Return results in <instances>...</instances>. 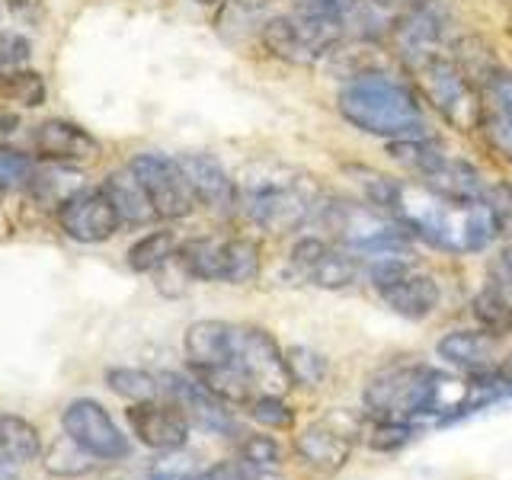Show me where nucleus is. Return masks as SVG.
<instances>
[{"label":"nucleus","instance_id":"nucleus-33","mask_svg":"<svg viewBox=\"0 0 512 480\" xmlns=\"http://www.w3.org/2000/svg\"><path fill=\"white\" fill-rule=\"evenodd\" d=\"M349 173L356 176V183L362 189V202L381 208V212H388L394 218V208H397V199H400V180H391V176H384L378 170H362V167H349Z\"/></svg>","mask_w":512,"mask_h":480},{"label":"nucleus","instance_id":"nucleus-36","mask_svg":"<svg viewBox=\"0 0 512 480\" xmlns=\"http://www.w3.org/2000/svg\"><path fill=\"white\" fill-rule=\"evenodd\" d=\"M285 365H288V378L298 388H317L327 375V359L320 352L308 346H292L285 352Z\"/></svg>","mask_w":512,"mask_h":480},{"label":"nucleus","instance_id":"nucleus-6","mask_svg":"<svg viewBox=\"0 0 512 480\" xmlns=\"http://www.w3.org/2000/svg\"><path fill=\"white\" fill-rule=\"evenodd\" d=\"M324 221L356 253H407L410 244V231L404 224L368 202H330L324 205Z\"/></svg>","mask_w":512,"mask_h":480},{"label":"nucleus","instance_id":"nucleus-19","mask_svg":"<svg viewBox=\"0 0 512 480\" xmlns=\"http://www.w3.org/2000/svg\"><path fill=\"white\" fill-rule=\"evenodd\" d=\"M32 151L39 157L52 160V164H84L93 160L100 151V141H96L87 128H80L77 122L68 119H48L36 125L32 132Z\"/></svg>","mask_w":512,"mask_h":480},{"label":"nucleus","instance_id":"nucleus-25","mask_svg":"<svg viewBox=\"0 0 512 480\" xmlns=\"http://www.w3.org/2000/svg\"><path fill=\"white\" fill-rule=\"evenodd\" d=\"M42 455V436L29 420L0 410V464H29Z\"/></svg>","mask_w":512,"mask_h":480},{"label":"nucleus","instance_id":"nucleus-30","mask_svg":"<svg viewBox=\"0 0 512 480\" xmlns=\"http://www.w3.org/2000/svg\"><path fill=\"white\" fill-rule=\"evenodd\" d=\"M29 189H32V196H36L39 202L55 205V212H58V208L68 202L74 192L87 189V186H84V176L74 173L68 164H58V167L45 170V173H36V180H32Z\"/></svg>","mask_w":512,"mask_h":480},{"label":"nucleus","instance_id":"nucleus-7","mask_svg":"<svg viewBox=\"0 0 512 480\" xmlns=\"http://www.w3.org/2000/svg\"><path fill=\"white\" fill-rule=\"evenodd\" d=\"M343 32L346 29L340 23H324L295 10L292 16L282 13L266 20L260 29V39L276 58L298 64V68H311L320 58L333 55V48L343 39Z\"/></svg>","mask_w":512,"mask_h":480},{"label":"nucleus","instance_id":"nucleus-31","mask_svg":"<svg viewBox=\"0 0 512 480\" xmlns=\"http://www.w3.org/2000/svg\"><path fill=\"white\" fill-rule=\"evenodd\" d=\"M96 468V458L87 452V448H80L68 432L52 442V448H48L45 455V471L55 474V477H84Z\"/></svg>","mask_w":512,"mask_h":480},{"label":"nucleus","instance_id":"nucleus-35","mask_svg":"<svg viewBox=\"0 0 512 480\" xmlns=\"http://www.w3.org/2000/svg\"><path fill=\"white\" fill-rule=\"evenodd\" d=\"M0 96L26 109H36L45 103V80L36 71H10L0 77Z\"/></svg>","mask_w":512,"mask_h":480},{"label":"nucleus","instance_id":"nucleus-39","mask_svg":"<svg viewBox=\"0 0 512 480\" xmlns=\"http://www.w3.org/2000/svg\"><path fill=\"white\" fill-rule=\"evenodd\" d=\"M247 413L253 416L256 423L272 426V429H288L295 423V413L282 400V394H256L247 404Z\"/></svg>","mask_w":512,"mask_h":480},{"label":"nucleus","instance_id":"nucleus-21","mask_svg":"<svg viewBox=\"0 0 512 480\" xmlns=\"http://www.w3.org/2000/svg\"><path fill=\"white\" fill-rule=\"evenodd\" d=\"M439 356L461 368L468 375H480V372H490L493 368V356H496V336L493 333H480V330H452L445 333L439 346H436Z\"/></svg>","mask_w":512,"mask_h":480},{"label":"nucleus","instance_id":"nucleus-37","mask_svg":"<svg viewBox=\"0 0 512 480\" xmlns=\"http://www.w3.org/2000/svg\"><path fill=\"white\" fill-rule=\"evenodd\" d=\"M36 164L26 151L4 148L0 144V192H13V189H29L36 180Z\"/></svg>","mask_w":512,"mask_h":480},{"label":"nucleus","instance_id":"nucleus-28","mask_svg":"<svg viewBox=\"0 0 512 480\" xmlns=\"http://www.w3.org/2000/svg\"><path fill=\"white\" fill-rule=\"evenodd\" d=\"M359 272H362V263L356 260V256L346 253V250H333L330 247L304 279H308L311 285H317V288H330V292H336V288H349L352 282H356Z\"/></svg>","mask_w":512,"mask_h":480},{"label":"nucleus","instance_id":"nucleus-22","mask_svg":"<svg viewBox=\"0 0 512 480\" xmlns=\"http://www.w3.org/2000/svg\"><path fill=\"white\" fill-rule=\"evenodd\" d=\"M103 192L109 196L112 208H116L119 221L128 224V228H144V224L157 221L154 202L148 199V192H144L141 180L128 167L109 173L106 183H103Z\"/></svg>","mask_w":512,"mask_h":480},{"label":"nucleus","instance_id":"nucleus-38","mask_svg":"<svg viewBox=\"0 0 512 480\" xmlns=\"http://www.w3.org/2000/svg\"><path fill=\"white\" fill-rule=\"evenodd\" d=\"M365 436L368 448H375V452H400L416 439V426L413 420H375Z\"/></svg>","mask_w":512,"mask_h":480},{"label":"nucleus","instance_id":"nucleus-5","mask_svg":"<svg viewBox=\"0 0 512 480\" xmlns=\"http://www.w3.org/2000/svg\"><path fill=\"white\" fill-rule=\"evenodd\" d=\"M410 74L416 77V87L426 103H432L442 119L458 128V132H474L480 128V87L461 71V64L448 55L426 58L413 64Z\"/></svg>","mask_w":512,"mask_h":480},{"label":"nucleus","instance_id":"nucleus-45","mask_svg":"<svg viewBox=\"0 0 512 480\" xmlns=\"http://www.w3.org/2000/svg\"><path fill=\"white\" fill-rule=\"evenodd\" d=\"M196 480H247L244 461H218L215 468L196 474Z\"/></svg>","mask_w":512,"mask_h":480},{"label":"nucleus","instance_id":"nucleus-41","mask_svg":"<svg viewBox=\"0 0 512 480\" xmlns=\"http://www.w3.org/2000/svg\"><path fill=\"white\" fill-rule=\"evenodd\" d=\"M362 0H298V13L304 16H314V20H324V23H340L346 29V20Z\"/></svg>","mask_w":512,"mask_h":480},{"label":"nucleus","instance_id":"nucleus-11","mask_svg":"<svg viewBox=\"0 0 512 480\" xmlns=\"http://www.w3.org/2000/svg\"><path fill=\"white\" fill-rule=\"evenodd\" d=\"M362 432V416L349 410H330L295 439L298 458L320 474H336L352 455V439Z\"/></svg>","mask_w":512,"mask_h":480},{"label":"nucleus","instance_id":"nucleus-16","mask_svg":"<svg viewBox=\"0 0 512 480\" xmlns=\"http://www.w3.org/2000/svg\"><path fill=\"white\" fill-rule=\"evenodd\" d=\"M125 416L135 439L154 452H173L189 439V416L170 400H138L125 410Z\"/></svg>","mask_w":512,"mask_h":480},{"label":"nucleus","instance_id":"nucleus-34","mask_svg":"<svg viewBox=\"0 0 512 480\" xmlns=\"http://www.w3.org/2000/svg\"><path fill=\"white\" fill-rule=\"evenodd\" d=\"M474 317L480 320V327L493 336L512 333V301L490 285L484 288V292L474 295Z\"/></svg>","mask_w":512,"mask_h":480},{"label":"nucleus","instance_id":"nucleus-43","mask_svg":"<svg viewBox=\"0 0 512 480\" xmlns=\"http://www.w3.org/2000/svg\"><path fill=\"white\" fill-rule=\"evenodd\" d=\"M327 250L330 247L320 237H301L298 244L292 247V266L301 272V276H308V272L320 263V256H324Z\"/></svg>","mask_w":512,"mask_h":480},{"label":"nucleus","instance_id":"nucleus-23","mask_svg":"<svg viewBox=\"0 0 512 480\" xmlns=\"http://www.w3.org/2000/svg\"><path fill=\"white\" fill-rule=\"evenodd\" d=\"M420 183L436 192V196L452 199V202H480L487 196V186L480 180V173L468 160H458V157H445Z\"/></svg>","mask_w":512,"mask_h":480},{"label":"nucleus","instance_id":"nucleus-13","mask_svg":"<svg viewBox=\"0 0 512 480\" xmlns=\"http://www.w3.org/2000/svg\"><path fill=\"white\" fill-rule=\"evenodd\" d=\"M231 362L250 378L253 391L260 394H285L292 388L285 352L279 349L276 336L263 327H237Z\"/></svg>","mask_w":512,"mask_h":480},{"label":"nucleus","instance_id":"nucleus-46","mask_svg":"<svg viewBox=\"0 0 512 480\" xmlns=\"http://www.w3.org/2000/svg\"><path fill=\"white\" fill-rule=\"evenodd\" d=\"M16 128H20V116L0 106V135H10V132H16Z\"/></svg>","mask_w":512,"mask_h":480},{"label":"nucleus","instance_id":"nucleus-40","mask_svg":"<svg viewBox=\"0 0 512 480\" xmlns=\"http://www.w3.org/2000/svg\"><path fill=\"white\" fill-rule=\"evenodd\" d=\"M240 461L250 464V468H266V471H276L279 461H282V448L272 436H247L240 442Z\"/></svg>","mask_w":512,"mask_h":480},{"label":"nucleus","instance_id":"nucleus-26","mask_svg":"<svg viewBox=\"0 0 512 480\" xmlns=\"http://www.w3.org/2000/svg\"><path fill=\"white\" fill-rule=\"evenodd\" d=\"M388 157L394 160V164L404 167L407 173L426 180V176L436 170L448 154L432 138L416 135V138H394V141H388Z\"/></svg>","mask_w":512,"mask_h":480},{"label":"nucleus","instance_id":"nucleus-42","mask_svg":"<svg viewBox=\"0 0 512 480\" xmlns=\"http://www.w3.org/2000/svg\"><path fill=\"white\" fill-rule=\"evenodd\" d=\"M196 474V461L189 455H180V448L164 452V458L151 468V480H196Z\"/></svg>","mask_w":512,"mask_h":480},{"label":"nucleus","instance_id":"nucleus-48","mask_svg":"<svg viewBox=\"0 0 512 480\" xmlns=\"http://www.w3.org/2000/svg\"><path fill=\"white\" fill-rule=\"evenodd\" d=\"M196 4H205V7H212V4H221V0H196Z\"/></svg>","mask_w":512,"mask_h":480},{"label":"nucleus","instance_id":"nucleus-27","mask_svg":"<svg viewBox=\"0 0 512 480\" xmlns=\"http://www.w3.org/2000/svg\"><path fill=\"white\" fill-rule=\"evenodd\" d=\"M176 250H180V244H176L173 231H151L128 247L125 263L132 272H157L160 266H167L173 260Z\"/></svg>","mask_w":512,"mask_h":480},{"label":"nucleus","instance_id":"nucleus-10","mask_svg":"<svg viewBox=\"0 0 512 480\" xmlns=\"http://www.w3.org/2000/svg\"><path fill=\"white\" fill-rule=\"evenodd\" d=\"M128 170L141 180L148 199L154 202L157 218H167V221L186 218V215H192V208L199 205L196 196H192L186 173L180 167V157H170L160 151H144V154L132 157Z\"/></svg>","mask_w":512,"mask_h":480},{"label":"nucleus","instance_id":"nucleus-9","mask_svg":"<svg viewBox=\"0 0 512 480\" xmlns=\"http://www.w3.org/2000/svg\"><path fill=\"white\" fill-rule=\"evenodd\" d=\"M448 26H452V16L442 0H410L391 20L388 36L400 61L413 68L426 58L445 55L442 48L448 42Z\"/></svg>","mask_w":512,"mask_h":480},{"label":"nucleus","instance_id":"nucleus-3","mask_svg":"<svg viewBox=\"0 0 512 480\" xmlns=\"http://www.w3.org/2000/svg\"><path fill=\"white\" fill-rule=\"evenodd\" d=\"M237 205L256 228L272 234L295 231L314 212L311 176L282 164H253L237 183Z\"/></svg>","mask_w":512,"mask_h":480},{"label":"nucleus","instance_id":"nucleus-8","mask_svg":"<svg viewBox=\"0 0 512 480\" xmlns=\"http://www.w3.org/2000/svg\"><path fill=\"white\" fill-rule=\"evenodd\" d=\"M407 253H388L368 266L375 292L388 308L407 320H423L439 308V285L426 272L413 269L407 260Z\"/></svg>","mask_w":512,"mask_h":480},{"label":"nucleus","instance_id":"nucleus-2","mask_svg":"<svg viewBox=\"0 0 512 480\" xmlns=\"http://www.w3.org/2000/svg\"><path fill=\"white\" fill-rule=\"evenodd\" d=\"M340 116L365 135L378 138H416L423 135L420 93L381 71H362L336 96Z\"/></svg>","mask_w":512,"mask_h":480},{"label":"nucleus","instance_id":"nucleus-47","mask_svg":"<svg viewBox=\"0 0 512 480\" xmlns=\"http://www.w3.org/2000/svg\"><path fill=\"white\" fill-rule=\"evenodd\" d=\"M500 372H503V378H506V381L512 384V352H509V359H506V362L500 365Z\"/></svg>","mask_w":512,"mask_h":480},{"label":"nucleus","instance_id":"nucleus-14","mask_svg":"<svg viewBox=\"0 0 512 480\" xmlns=\"http://www.w3.org/2000/svg\"><path fill=\"white\" fill-rule=\"evenodd\" d=\"M160 400H170V404L180 407L189 423H196L215 436H234L240 429L234 413L228 410V404L205 388L199 378H186L180 372H160Z\"/></svg>","mask_w":512,"mask_h":480},{"label":"nucleus","instance_id":"nucleus-24","mask_svg":"<svg viewBox=\"0 0 512 480\" xmlns=\"http://www.w3.org/2000/svg\"><path fill=\"white\" fill-rule=\"evenodd\" d=\"M224 240L228 237H192L176 250V263L189 279L224 282Z\"/></svg>","mask_w":512,"mask_h":480},{"label":"nucleus","instance_id":"nucleus-20","mask_svg":"<svg viewBox=\"0 0 512 480\" xmlns=\"http://www.w3.org/2000/svg\"><path fill=\"white\" fill-rule=\"evenodd\" d=\"M234 336L237 327L228 324V320H196L183 336V349L192 372L199 375L228 365L234 359Z\"/></svg>","mask_w":512,"mask_h":480},{"label":"nucleus","instance_id":"nucleus-4","mask_svg":"<svg viewBox=\"0 0 512 480\" xmlns=\"http://www.w3.org/2000/svg\"><path fill=\"white\" fill-rule=\"evenodd\" d=\"M436 375V368L420 362L388 365L365 381L362 400L375 420H416V416H426L429 410Z\"/></svg>","mask_w":512,"mask_h":480},{"label":"nucleus","instance_id":"nucleus-29","mask_svg":"<svg viewBox=\"0 0 512 480\" xmlns=\"http://www.w3.org/2000/svg\"><path fill=\"white\" fill-rule=\"evenodd\" d=\"M260 276V244L250 237L224 240V282L247 285Z\"/></svg>","mask_w":512,"mask_h":480},{"label":"nucleus","instance_id":"nucleus-44","mask_svg":"<svg viewBox=\"0 0 512 480\" xmlns=\"http://www.w3.org/2000/svg\"><path fill=\"white\" fill-rule=\"evenodd\" d=\"M487 276H490V288H496V292L512 301V247L493 256L487 266Z\"/></svg>","mask_w":512,"mask_h":480},{"label":"nucleus","instance_id":"nucleus-18","mask_svg":"<svg viewBox=\"0 0 512 480\" xmlns=\"http://www.w3.org/2000/svg\"><path fill=\"white\" fill-rule=\"evenodd\" d=\"M480 128L493 148L512 160V74L503 68L480 80Z\"/></svg>","mask_w":512,"mask_h":480},{"label":"nucleus","instance_id":"nucleus-12","mask_svg":"<svg viewBox=\"0 0 512 480\" xmlns=\"http://www.w3.org/2000/svg\"><path fill=\"white\" fill-rule=\"evenodd\" d=\"M61 426L80 448H87L96 461H122L132 452V442H128V436L116 426L109 410L90 397L71 400L68 410L61 416Z\"/></svg>","mask_w":512,"mask_h":480},{"label":"nucleus","instance_id":"nucleus-15","mask_svg":"<svg viewBox=\"0 0 512 480\" xmlns=\"http://www.w3.org/2000/svg\"><path fill=\"white\" fill-rule=\"evenodd\" d=\"M58 228L77 244H100L122 228L103 189H80L58 208Z\"/></svg>","mask_w":512,"mask_h":480},{"label":"nucleus","instance_id":"nucleus-1","mask_svg":"<svg viewBox=\"0 0 512 480\" xmlns=\"http://www.w3.org/2000/svg\"><path fill=\"white\" fill-rule=\"evenodd\" d=\"M394 218L413 237H420L429 247L445 253H477L490 247L503 231V218L496 215V208L487 199L452 202L436 196L423 183L400 186Z\"/></svg>","mask_w":512,"mask_h":480},{"label":"nucleus","instance_id":"nucleus-17","mask_svg":"<svg viewBox=\"0 0 512 480\" xmlns=\"http://www.w3.org/2000/svg\"><path fill=\"white\" fill-rule=\"evenodd\" d=\"M180 167L192 186V196H196V202L205 205L208 212L231 215L240 208L237 183L231 180V173L224 170L218 157L205 154V151H189V154H180Z\"/></svg>","mask_w":512,"mask_h":480},{"label":"nucleus","instance_id":"nucleus-32","mask_svg":"<svg viewBox=\"0 0 512 480\" xmlns=\"http://www.w3.org/2000/svg\"><path fill=\"white\" fill-rule=\"evenodd\" d=\"M106 384L119 397L132 400V404H138V400H160V378L144 372V368H109Z\"/></svg>","mask_w":512,"mask_h":480}]
</instances>
